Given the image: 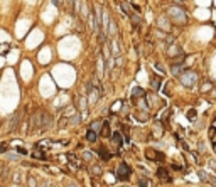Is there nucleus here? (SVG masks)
I'll return each instance as SVG.
<instances>
[{"label": "nucleus", "mask_w": 216, "mask_h": 187, "mask_svg": "<svg viewBox=\"0 0 216 187\" xmlns=\"http://www.w3.org/2000/svg\"><path fill=\"white\" fill-rule=\"evenodd\" d=\"M208 182H210V184H213V185H216V177L210 175V177H208Z\"/></svg>", "instance_id": "obj_34"}, {"label": "nucleus", "mask_w": 216, "mask_h": 187, "mask_svg": "<svg viewBox=\"0 0 216 187\" xmlns=\"http://www.w3.org/2000/svg\"><path fill=\"white\" fill-rule=\"evenodd\" d=\"M137 118H139L140 121H147V120H149V115H147V113H139V116H137Z\"/></svg>", "instance_id": "obj_23"}, {"label": "nucleus", "mask_w": 216, "mask_h": 187, "mask_svg": "<svg viewBox=\"0 0 216 187\" xmlns=\"http://www.w3.org/2000/svg\"><path fill=\"white\" fill-rule=\"evenodd\" d=\"M132 96H134V98H140V96H145V93H143L142 88H134V91H132Z\"/></svg>", "instance_id": "obj_14"}, {"label": "nucleus", "mask_w": 216, "mask_h": 187, "mask_svg": "<svg viewBox=\"0 0 216 187\" xmlns=\"http://www.w3.org/2000/svg\"><path fill=\"white\" fill-rule=\"evenodd\" d=\"M197 174H199V179H201V181L208 182V177H210V175H206V174H204L203 170H199V172H197Z\"/></svg>", "instance_id": "obj_24"}, {"label": "nucleus", "mask_w": 216, "mask_h": 187, "mask_svg": "<svg viewBox=\"0 0 216 187\" xmlns=\"http://www.w3.org/2000/svg\"><path fill=\"white\" fill-rule=\"evenodd\" d=\"M194 115H196V111H194V110H189V111H188V118H189V120H193Z\"/></svg>", "instance_id": "obj_33"}, {"label": "nucleus", "mask_w": 216, "mask_h": 187, "mask_svg": "<svg viewBox=\"0 0 216 187\" xmlns=\"http://www.w3.org/2000/svg\"><path fill=\"white\" fill-rule=\"evenodd\" d=\"M179 79H181L182 86L193 88V86H196V83H197V74L194 73V71H184V73L179 76Z\"/></svg>", "instance_id": "obj_2"}, {"label": "nucleus", "mask_w": 216, "mask_h": 187, "mask_svg": "<svg viewBox=\"0 0 216 187\" xmlns=\"http://www.w3.org/2000/svg\"><path fill=\"white\" fill-rule=\"evenodd\" d=\"M17 152H19L20 155H26V153H27V150H26V148H20V147H19V148H17Z\"/></svg>", "instance_id": "obj_35"}, {"label": "nucleus", "mask_w": 216, "mask_h": 187, "mask_svg": "<svg viewBox=\"0 0 216 187\" xmlns=\"http://www.w3.org/2000/svg\"><path fill=\"white\" fill-rule=\"evenodd\" d=\"M9 159H10V160H17V155H14V153H10V155H9Z\"/></svg>", "instance_id": "obj_38"}, {"label": "nucleus", "mask_w": 216, "mask_h": 187, "mask_svg": "<svg viewBox=\"0 0 216 187\" xmlns=\"http://www.w3.org/2000/svg\"><path fill=\"white\" fill-rule=\"evenodd\" d=\"M103 73H105V59L100 57V59H98V78H102Z\"/></svg>", "instance_id": "obj_9"}, {"label": "nucleus", "mask_w": 216, "mask_h": 187, "mask_svg": "<svg viewBox=\"0 0 216 187\" xmlns=\"http://www.w3.org/2000/svg\"><path fill=\"white\" fill-rule=\"evenodd\" d=\"M111 52H113L115 56H118V54H120V47H118V42L115 41V39L111 41Z\"/></svg>", "instance_id": "obj_15"}, {"label": "nucleus", "mask_w": 216, "mask_h": 187, "mask_svg": "<svg viewBox=\"0 0 216 187\" xmlns=\"http://www.w3.org/2000/svg\"><path fill=\"white\" fill-rule=\"evenodd\" d=\"M115 175H117V179H120V181H127V179L130 177V167H128L125 162H122V164L118 165Z\"/></svg>", "instance_id": "obj_3"}, {"label": "nucleus", "mask_w": 216, "mask_h": 187, "mask_svg": "<svg viewBox=\"0 0 216 187\" xmlns=\"http://www.w3.org/2000/svg\"><path fill=\"white\" fill-rule=\"evenodd\" d=\"M139 185H140V187H149V179H145V177H140V181H139Z\"/></svg>", "instance_id": "obj_22"}, {"label": "nucleus", "mask_w": 216, "mask_h": 187, "mask_svg": "<svg viewBox=\"0 0 216 187\" xmlns=\"http://www.w3.org/2000/svg\"><path fill=\"white\" fill-rule=\"evenodd\" d=\"M110 157H111V153L106 150V147H102V148H100V159H103V160H110Z\"/></svg>", "instance_id": "obj_10"}, {"label": "nucleus", "mask_w": 216, "mask_h": 187, "mask_svg": "<svg viewBox=\"0 0 216 187\" xmlns=\"http://www.w3.org/2000/svg\"><path fill=\"white\" fill-rule=\"evenodd\" d=\"M167 17L176 24H186L188 22V17H186L184 10L181 7H169L167 9Z\"/></svg>", "instance_id": "obj_1"}, {"label": "nucleus", "mask_w": 216, "mask_h": 187, "mask_svg": "<svg viewBox=\"0 0 216 187\" xmlns=\"http://www.w3.org/2000/svg\"><path fill=\"white\" fill-rule=\"evenodd\" d=\"M98 128H102V121H93V123H91V128H89V130L96 133V132H98Z\"/></svg>", "instance_id": "obj_18"}, {"label": "nucleus", "mask_w": 216, "mask_h": 187, "mask_svg": "<svg viewBox=\"0 0 216 187\" xmlns=\"http://www.w3.org/2000/svg\"><path fill=\"white\" fill-rule=\"evenodd\" d=\"M80 108H81V110H86V98L80 100Z\"/></svg>", "instance_id": "obj_30"}, {"label": "nucleus", "mask_w": 216, "mask_h": 187, "mask_svg": "<svg viewBox=\"0 0 216 187\" xmlns=\"http://www.w3.org/2000/svg\"><path fill=\"white\" fill-rule=\"evenodd\" d=\"M7 150H9V145H7V143H0V153L7 152Z\"/></svg>", "instance_id": "obj_28"}, {"label": "nucleus", "mask_w": 216, "mask_h": 187, "mask_svg": "<svg viewBox=\"0 0 216 187\" xmlns=\"http://www.w3.org/2000/svg\"><path fill=\"white\" fill-rule=\"evenodd\" d=\"M7 51H9V44H2V46H0V54H5Z\"/></svg>", "instance_id": "obj_26"}, {"label": "nucleus", "mask_w": 216, "mask_h": 187, "mask_svg": "<svg viewBox=\"0 0 216 187\" xmlns=\"http://www.w3.org/2000/svg\"><path fill=\"white\" fill-rule=\"evenodd\" d=\"M182 73H184V66H182V64H172V74L181 76Z\"/></svg>", "instance_id": "obj_7"}, {"label": "nucleus", "mask_w": 216, "mask_h": 187, "mask_svg": "<svg viewBox=\"0 0 216 187\" xmlns=\"http://www.w3.org/2000/svg\"><path fill=\"white\" fill-rule=\"evenodd\" d=\"M91 157H93V155H91V152H85V159H88V160H89Z\"/></svg>", "instance_id": "obj_37"}, {"label": "nucleus", "mask_w": 216, "mask_h": 187, "mask_svg": "<svg viewBox=\"0 0 216 187\" xmlns=\"http://www.w3.org/2000/svg\"><path fill=\"white\" fill-rule=\"evenodd\" d=\"M110 123L108 121H103V125H102V136H110Z\"/></svg>", "instance_id": "obj_11"}, {"label": "nucleus", "mask_w": 216, "mask_h": 187, "mask_svg": "<svg viewBox=\"0 0 216 187\" xmlns=\"http://www.w3.org/2000/svg\"><path fill=\"white\" fill-rule=\"evenodd\" d=\"M157 24H159V27L165 29V30H167V29H169V26H167V24H165V17H159V22H157Z\"/></svg>", "instance_id": "obj_21"}, {"label": "nucleus", "mask_w": 216, "mask_h": 187, "mask_svg": "<svg viewBox=\"0 0 216 187\" xmlns=\"http://www.w3.org/2000/svg\"><path fill=\"white\" fill-rule=\"evenodd\" d=\"M68 157H69V162L74 165V167H81V162L78 159H74V155H68Z\"/></svg>", "instance_id": "obj_20"}, {"label": "nucleus", "mask_w": 216, "mask_h": 187, "mask_svg": "<svg viewBox=\"0 0 216 187\" xmlns=\"http://www.w3.org/2000/svg\"><path fill=\"white\" fill-rule=\"evenodd\" d=\"M167 54H169V57H179V56H182V49H179V46H176V44H172L171 47L167 49Z\"/></svg>", "instance_id": "obj_5"}, {"label": "nucleus", "mask_w": 216, "mask_h": 187, "mask_svg": "<svg viewBox=\"0 0 216 187\" xmlns=\"http://www.w3.org/2000/svg\"><path fill=\"white\" fill-rule=\"evenodd\" d=\"M122 64H123V59H122V57H117V66H122Z\"/></svg>", "instance_id": "obj_36"}, {"label": "nucleus", "mask_w": 216, "mask_h": 187, "mask_svg": "<svg viewBox=\"0 0 216 187\" xmlns=\"http://www.w3.org/2000/svg\"><path fill=\"white\" fill-rule=\"evenodd\" d=\"M157 177L162 179V181H165V182H171V177H169V172L165 170V169H159L157 170Z\"/></svg>", "instance_id": "obj_6"}, {"label": "nucleus", "mask_w": 216, "mask_h": 187, "mask_svg": "<svg viewBox=\"0 0 216 187\" xmlns=\"http://www.w3.org/2000/svg\"><path fill=\"white\" fill-rule=\"evenodd\" d=\"M160 78L159 76H157V78H152V79H150V86H152V89H154V91H157V89H159L160 88Z\"/></svg>", "instance_id": "obj_12"}, {"label": "nucleus", "mask_w": 216, "mask_h": 187, "mask_svg": "<svg viewBox=\"0 0 216 187\" xmlns=\"http://www.w3.org/2000/svg\"><path fill=\"white\" fill-rule=\"evenodd\" d=\"M29 187H35V179L32 177V175L29 177Z\"/></svg>", "instance_id": "obj_31"}, {"label": "nucleus", "mask_w": 216, "mask_h": 187, "mask_svg": "<svg viewBox=\"0 0 216 187\" xmlns=\"http://www.w3.org/2000/svg\"><path fill=\"white\" fill-rule=\"evenodd\" d=\"M91 174H93V175H102V170H100V167H96V165H95V167H93V170H91Z\"/></svg>", "instance_id": "obj_27"}, {"label": "nucleus", "mask_w": 216, "mask_h": 187, "mask_svg": "<svg viewBox=\"0 0 216 187\" xmlns=\"http://www.w3.org/2000/svg\"><path fill=\"white\" fill-rule=\"evenodd\" d=\"M86 138H88L89 143H95V142H96V133H95V132H91V130H88V133H86Z\"/></svg>", "instance_id": "obj_16"}, {"label": "nucleus", "mask_w": 216, "mask_h": 187, "mask_svg": "<svg viewBox=\"0 0 216 187\" xmlns=\"http://www.w3.org/2000/svg\"><path fill=\"white\" fill-rule=\"evenodd\" d=\"M211 88H213V83H204L203 88H201V91H203V93H208V91H211Z\"/></svg>", "instance_id": "obj_19"}, {"label": "nucleus", "mask_w": 216, "mask_h": 187, "mask_svg": "<svg viewBox=\"0 0 216 187\" xmlns=\"http://www.w3.org/2000/svg\"><path fill=\"white\" fill-rule=\"evenodd\" d=\"M156 35H157L159 39H165V37H167V35H165L164 32H160V30H156Z\"/></svg>", "instance_id": "obj_32"}, {"label": "nucleus", "mask_w": 216, "mask_h": 187, "mask_svg": "<svg viewBox=\"0 0 216 187\" xmlns=\"http://www.w3.org/2000/svg\"><path fill=\"white\" fill-rule=\"evenodd\" d=\"M57 127H59V130H63V128L68 127V116H61L59 123H57Z\"/></svg>", "instance_id": "obj_17"}, {"label": "nucleus", "mask_w": 216, "mask_h": 187, "mask_svg": "<svg viewBox=\"0 0 216 187\" xmlns=\"http://www.w3.org/2000/svg\"><path fill=\"white\" fill-rule=\"evenodd\" d=\"M68 187H74V184H68Z\"/></svg>", "instance_id": "obj_39"}, {"label": "nucleus", "mask_w": 216, "mask_h": 187, "mask_svg": "<svg viewBox=\"0 0 216 187\" xmlns=\"http://www.w3.org/2000/svg\"><path fill=\"white\" fill-rule=\"evenodd\" d=\"M81 121V116L80 115H71V116H68V125H78Z\"/></svg>", "instance_id": "obj_8"}, {"label": "nucleus", "mask_w": 216, "mask_h": 187, "mask_svg": "<svg viewBox=\"0 0 216 187\" xmlns=\"http://www.w3.org/2000/svg\"><path fill=\"white\" fill-rule=\"evenodd\" d=\"M145 157L149 160H152V162H164L165 160L164 153L159 152V150H154V148H147L145 150Z\"/></svg>", "instance_id": "obj_4"}, {"label": "nucleus", "mask_w": 216, "mask_h": 187, "mask_svg": "<svg viewBox=\"0 0 216 187\" xmlns=\"http://www.w3.org/2000/svg\"><path fill=\"white\" fill-rule=\"evenodd\" d=\"M113 142L117 143L118 147H122V145H123V138H122V135L118 133V132H115V133H113Z\"/></svg>", "instance_id": "obj_13"}, {"label": "nucleus", "mask_w": 216, "mask_h": 187, "mask_svg": "<svg viewBox=\"0 0 216 187\" xmlns=\"http://www.w3.org/2000/svg\"><path fill=\"white\" fill-rule=\"evenodd\" d=\"M154 69H157L159 73H165L164 66H162V64H159V63H157V64H154Z\"/></svg>", "instance_id": "obj_25"}, {"label": "nucleus", "mask_w": 216, "mask_h": 187, "mask_svg": "<svg viewBox=\"0 0 216 187\" xmlns=\"http://www.w3.org/2000/svg\"><path fill=\"white\" fill-rule=\"evenodd\" d=\"M110 34H117V26H115V22L110 24Z\"/></svg>", "instance_id": "obj_29"}]
</instances>
